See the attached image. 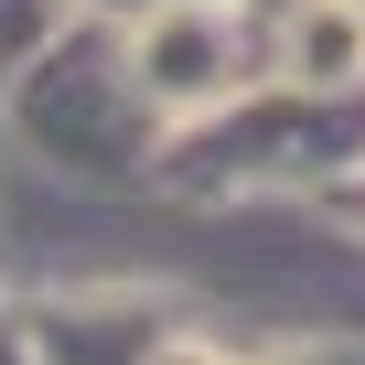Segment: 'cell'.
Segmentation results:
<instances>
[{
    "label": "cell",
    "instance_id": "6da1fadb",
    "mask_svg": "<svg viewBox=\"0 0 365 365\" xmlns=\"http://www.w3.org/2000/svg\"><path fill=\"white\" fill-rule=\"evenodd\" d=\"M290 54H301V65H354V54H365V22H354V11H333V22L301 11V22H290Z\"/></svg>",
    "mask_w": 365,
    "mask_h": 365
}]
</instances>
